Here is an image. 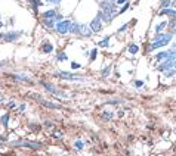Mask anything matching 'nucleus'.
<instances>
[{"instance_id": "nucleus-22", "label": "nucleus", "mask_w": 176, "mask_h": 156, "mask_svg": "<svg viewBox=\"0 0 176 156\" xmlns=\"http://www.w3.org/2000/svg\"><path fill=\"white\" fill-rule=\"evenodd\" d=\"M109 40H111V37H109V35L101 38V40L98 41V47H108V46H109Z\"/></svg>"}, {"instance_id": "nucleus-40", "label": "nucleus", "mask_w": 176, "mask_h": 156, "mask_svg": "<svg viewBox=\"0 0 176 156\" xmlns=\"http://www.w3.org/2000/svg\"><path fill=\"white\" fill-rule=\"evenodd\" d=\"M7 108H9V109H15V108H16V103H15L14 100H12V102H9V103H7Z\"/></svg>"}, {"instance_id": "nucleus-16", "label": "nucleus", "mask_w": 176, "mask_h": 156, "mask_svg": "<svg viewBox=\"0 0 176 156\" xmlns=\"http://www.w3.org/2000/svg\"><path fill=\"white\" fill-rule=\"evenodd\" d=\"M54 50H55V47H54L52 43H49V41H45V43H43V46H41V52H43L45 54H50Z\"/></svg>"}, {"instance_id": "nucleus-10", "label": "nucleus", "mask_w": 176, "mask_h": 156, "mask_svg": "<svg viewBox=\"0 0 176 156\" xmlns=\"http://www.w3.org/2000/svg\"><path fill=\"white\" fill-rule=\"evenodd\" d=\"M89 27H90V30H92V33H93V34H95V33H101L102 30H104V22H102L101 18L96 15L95 18L90 21Z\"/></svg>"}, {"instance_id": "nucleus-36", "label": "nucleus", "mask_w": 176, "mask_h": 156, "mask_svg": "<svg viewBox=\"0 0 176 156\" xmlns=\"http://www.w3.org/2000/svg\"><path fill=\"white\" fill-rule=\"evenodd\" d=\"M127 28H129V24H124V25H122V27H120L118 30H117V31H115V34H122V33H124Z\"/></svg>"}, {"instance_id": "nucleus-37", "label": "nucleus", "mask_w": 176, "mask_h": 156, "mask_svg": "<svg viewBox=\"0 0 176 156\" xmlns=\"http://www.w3.org/2000/svg\"><path fill=\"white\" fill-rule=\"evenodd\" d=\"M28 125H30V130H34V131H39V130H40L39 124H33V122H30Z\"/></svg>"}, {"instance_id": "nucleus-29", "label": "nucleus", "mask_w": 176, "mask_h": 156, "mask_svg": "<svg viewBox=\"0 0 176 156\" xmlns=\"http://www.w3.org/2000/svg\"><path fill=\"white\" fill-rule=\"evenodd\" d=\"M175 74H176L175 68H172V69H169V71H166V72H163L164 78H172V77H175Z\"/></svg>"}, {"instance_id": "nucleus-20", "label": "nucleus", "mask_w": 176, "mask_h": 156, "mask_svg": "<svg viewBox=\"0 0 176 156\" xmlns=\"http://www.w3.org/2000/svg\"><path fill=\"white\" fill-rule=\"evenodd\" d=\"M139 52V46L136 44V43H130L127 46V53L129 54H138Z\"/></svg>"}, {"instance_id": "nucleus-26", "label": "nucleus", "mask_w": 176, "mask_h": 156, "mask_svg": "<svg viewBox=\"0 0 176 156\" xmlns=\"http://www.w3.org/2000/svg\"><path fill=\"white\" fill-rule=\"evenodd\" d=\"M9 118H11L9 114H5V115L0 118V122H2V125H3V127H9Z\"/></svg>"}, {"instance_id": "nucleus-23", "label": "nucleus", "mask_w": 176, "mask_h": 156, "mask_svg": "<svg viewBox=\"0 0 176 156\" xmlns=\"http://www.w3.org/2000/svg\"><path fill=\"white\" fill-rule=\"evenodd\" d=\"M107 105H113V106H117V105H123V103H124V100H122V99H118V97H117V99H108V100H107Z\"/></svg>"}, {"instance_id": "nucleus-13", "label": "nucleus", "mask_w": 176, "mask_h": 156, "mask_svg": "<svg viewBox=\"0 0 176 156\" xmlns=\"http://www.w3.org/2000/svg\"><path fill=\"white\" fill-rule=\"evenodd\" d=\"M154 59H156V62L167 61L169 59V50H160L158 53L154 54Z\"/></svg>"}, {"instance_id": "nucleus-28", "label": "nucleus", "mask_w": 176, "mask_h": 156, "mask_svg": "<svg viewBox=\"0 0 176 156\" xmlns=\"http://www.w3.org/2000/svg\"><path fill=\"white\" fill-rule=\"evenodd\" d=\"M73 146H74L75 150H83L84 149V143L81 142V140H75V142L73 143Z\"/></svg>"}, {"instance_id": "nucleus-32", "label": "nucleus", "mask_w": 176, "mask_h": 156, "mask_svg": "<svg viewBox=\"0 0 176 156\" xmlns=\"http://www.w3.org/2000/svg\"><path fill=\"white\" fill-rule=\"evenodd\" d=\"M170 3H172V0H161V3H160V9L170 7Z\"/></svg>"}, {"instance_id": "nucleus-41", "label": "nucleus", "mask_w": 176, "mask_h": 156, "mask_svg": "<svg viewBox=\"0 0 176 156\" xmlns=\"http://www.w3.org/2000/svg\"><path fill=\"white\" fill-rule=\"evenodd\" d=\"M21 110V112H24V110H25V109H27V105H25V103H21L19 105V108H18Z\"/></svg>"}, {"instance_id": "nucleus-43", "label": "nucleus", "mask_w": 176, "mask_h": 156, "mask_svg": "<svg viewBox=\"0 0 176 156\" xmlns=\"http://www.w3.org/2000/svg\"><path fill=\"white\" fill-rule=\"evenodd\" d=\"M117 114H118V118H122V116L124 115V112H123V110H118V112H117Z\"/></svg>"}, {"instance_id": "nucleus-42", "label": "nucleus", "mask_w": 176, "mask_h": 156, "mask_svg": "<svg viewBox=\"0 0 176 156\" xmlns=\"http://www.w3.org/2000/svg\"><path fill=\"white\" fill-rule=\"evenodd\" d=\"M129 0H115V3H117V6L118 5H124V3H127Z\"/></svg>"}, {"instance_id": "nucleus-4", "label": "nucleus", "mask_w": 176, "mask_h": 156, "mask_svg": "<svg viewBox=\"0 0 176 156\" xmlns=\"http://www.w3.org/2000/svg\"><path fill=\"white\" fill-rule=\"evenodd\" d=\"M40 84L43 86V88L48 91V93H50V94L56 96V97H62V99H68L70 97V94H67L65 91H62V90H59V88L55 86L54 82H49V81H45V80H41Z\"/></svg>"}, {"instance_id": "nucleus-14", "label": "nucleus", "mask_w": 176, "mask_h": 156, "mask_svg": "<svg viewBox=\"0 0 176 156\" xmlns=\"http://www.w3.org/2000/svg\"><path fill=\"white\" fill-rule=\"evenodd\" d=\"M58 15V10L56 9H48V10H45L43 14H41V19H52Z\"/></svg>"}, {"instance_id": "nucleus-12", "label": "nucleus", "mask_w": 176, "mask_h": 156, "mask_svg": "<svg viewBox=\"0 0 176 156\" xmlns=\"http://www.w3.org/2000/svg\"><path fill=\"white\" fill-rule=\"evenodd\" d=\"M158 16H170V18H176V9H173V7L160 9V10H158Z\"/></svg>"}, {"instance_id": "nucleus-18", "label": "nucleus", "mask_w": 176, "mask_h": 156, "mask_svg": "<svg viewBox=\"0 0 176 156\" xmlns=\"http://www.w3.org/2000/svg\"><path fill=\"white\" fill-rule=\"evenodd\" d=\"M43 3H45L43 0H30V7L33 9L34 12H37V10H39V7L43 6Z\"/></svg>"}, {"instance_id": "nucleus-38", "label": "nucleus", "mask_w": 176, "mask_h": 156, "mask_svg": "<svg viewBox=\"0 0 176 156\" xmlns=\"http://www.w3.org/2000/svg\"><path fill=\"white\" fill-rule=\"evenodd\" d=\"M45 127H46V128H54V127H55V122H52V121H45Z\"/></svg>"}, {"instance_id": "nucleus-47", "label": "nucleus", "mask_w": 176, "mask_h": 156, "mask_svg": "<svg viewBox=\"0 0 176 156\" xmlns=\"http://www.w3.org/2000/svg\"><path fill=\"white\" fill-rule=\"evenodd\" d=\"M173 68L176 69V61H173Z\"/></svg>"}, {"instance_id": "nucleus-45", "label": "nucleus", "mask_w": 176, "mask_h": 156, "mask_svg": "<svg viewBox=\"0 0 176 156\" xmlns=\"http://www.w3.org/2000/svg\"><path fill=\"white\" fill-rule=\"evenodd\" d=\"M5 65H6V62H0V68H3Z\"/></svg>"}, {"instance_id": "nucleus-44", "label": "nucleus", "mask_w": 176, "mask_h": 156, "mask_svg": "<svg viewBox=\"0 0 176 156\" xmlns=\"http://www.w3.org/2000/svg\"><path fill=\"white\" fill-rule=\"evenodd\" d=\"M0 140H2V142H6V137H5V136H0Z\"/></svg>"}, {"instance_id": "nucleus-17", "label": "nucleus", "mask_w": 176, "mask_h": 156, "mask_svg": "<svg viewBox=\"0 0 176 156\" xmlns=\"http://www.w3.org/2000/svg\"><path fill=\"white\" fill-rule=\"evenodd\" d=\"M11 77L14 78L15 81H19V82H31V80L28 78L27 75H24V74H11Z\"/></svg>"}, {"instance_id": "nucleus-49", "label": "nucleus", "mask_w": 176, "mask_h": 156, "mask_svg": "<svg viewBox=\"0 0 176 156\" xmlns=\"http://www.w3.org/2000/svg\"><path fill=\"white\" fill-rule=\"evenodd\" d=\"M2 100H3V97H2V96H0V103H2Z\"/></svg>"}, {"instance_id": "nucleus-1", "label": "nucleus", "mask_w": 176, "mask_h": 156, "mask_svg": "<svg viewBox=\"0 0 176 156\" xmlns=\"http://www.w3.org/2000/svg\"><path fill=\"white\" fill-rule=\"evenodd\" d=\"M117 14H118V10H117V3H115V0H101L98 16L101 18L102 22L109 24V22L115 18Z\"/></svg>"}, {"instance_id": "nucleus-2", "label": "nucleus", "mask_w": 176, "mask_h": 156, "mask_svg": "<svg viewBox=\"0 0 176 156\" xmlns=\"http://www.w3.org/2000/svg\"><path fill=\"white\" fill-rule=\"evenodd\" d=\"M173 33L172 31H167V33H160V34H156L151 41L148 43V49H147V53H149L151 50H156V49H161L164 46H167L169 43H172L173 40Z\"/></svg>"}, {"instance_id": "nucleus-46", "label": "nucleus", "mask_w": 176, "mask_h": 156, "mask_svg": "<svg viewBox=\"0 0 176 156\" xmlns=\"http://www.w3.org/2000/svg\"><path fill=\"white\" fill-rule=\"evenodd\" d=\"M172 47L176 49V41H173V43H172Z\"/></svg>"}, {"instance_id": "nucleus-21", "label": "nucleus", "mask_w": 176, "mask_h": 156, "mask_svg": "<svg viewBox=\"0 0 176 156\" xmlns=\"http://www.w3.org/2000/svg\"><path fill=\"white\" fill-rule=\"evenodd\" d=\"M101 116H102L104 121L108 122V121H111V119L114 118V112H113V110H104V112L101 114Z\"/></svg>"}, {"instance_id": "nucleus-33", "label": "nucleus", "mask_w": 176, "mask_h": 156, "mask_svg": "<svg viewBox=\"0 0 176 156\" xmlns=\"http://www.w3.org/2000/svg\"><path fill=\"white\" fill-rule=\"evenodd\" d=\"M70 65H71V69H73V71H77V69H80V68H81V65L79 63V62H75V61L70 62Z\"/></svg>"}, {"instance_id": "nucleus-25", "label": "nucleus", "mask_w": 176, "mask_h": 156, "mask_svg": "<svg viewBox=\"0 0 176 156\" xmlns=\"http://www.w3.org/2000/svg\"><path fill=\"white\" fill-rule=\"evenodd\" d=\"M109 74H111V65H107V66L101 71V75H102V78H108Z\"/></svg>"}, {"instance_id": "nucleus-3", "label": "nucleus", "mask_w": 176, "mask_h": 156, "mask_svg": "<svg viewBox=\"0 0 176 156\" xmlns=\"http://www.w3.org/2000/svg\"><path fill=\"white\" fill-rule=\"evenodd\" d=\"M70 34H75V35H80V37H84V38H89L92 37V30L89 25L86 24H80V22H74L73 21V25H71V31Z\"/></svg>"}, {"instance_id": "nucleus-19", "label": "nucleus", "mask_w": 176, "mask_h": 156, "mask_svg": "<svg viewBox=\"0 0 176 156\" xmlns=\"http://www.w3.org/2000/svg\"><path fill=\"white\" fill-rule=\"evenodd\" d=\"M41 24H43V27L46 28H54L55 30V25H56V19L55 18H52V19H41Z\"/></svg>"}, {"instance_id": "nucleus-31", "label": "nucleus", "mask_w": 176, "mask_h": 156, "mask_svg": "<svg viewBox=\"0 0 176 156\" xmlns=\"http://www.w3.org/2000/svg\"><path fill=\"white\" fill-rule=\"evenodd\" d=\"M129 9H130V3H124V5H123L122 7H120V10H118V15H122V14H124V12H126V10H129Z\"/></svg>"}, {"instance_id": "nucleus-9", "label": "nucleus", "mask_w": 176, "mask_h": 156, "mask_svg": "<svg viewBox=\"0 0 176 156\" xmlns=\"http://www.w3.org/2000/svg\"><path fill=\"white\" fill-rule=\"evenodd\" d=\"M22 35V31H7L6 34H3V43H15L19 40V37Z\"/></svg>"}, {"instance_id": "nucleus-27", "label": "nucleus", "mask_w": 176, "mask_h": 156, "mask_svg": "<svg viewBox=\"0 0 176 156\" xmlns=\"http://www.w3.org/2000/svg\"><path fill=\"white\" fill-rule=\"evenodd\" d=\"M96 58H98V49H92L89 52V61L93 62V61H96Z\"/></svg>"}, {"instance_id": "nucleus-35", "label": "nucleus", "mask_w": 176, "mask_h": 156, "mask_svg": "<svg viewBox=\"0 0 176 156\" xmlns=\"http://www.w3.org/2000/svg\"><path fill=\"white\" fill-rule=\"evenodd\" d=\"M133 87L135 88H142L144 87V81L142 80H135V81H133Z\"/></svg>"}, {"instance_id": "nucleus-5", "label": "nucleus", "mask_w": 176, "mask_h": 156, "mask_svg": "<svg viewBox=\"0 0 176 156\" xmlns=\"http://www.w3.org/2000/svg\"><path fill=\"white\" fill-rule=\"evenodd\" d=\"M11 146H14V147H25V149H31V150H39V149L43 147L41 143L30 142V140H16V142H11Z\"/></svg>"}, {"instance_id": "nucleus-15", "label": "nucleus", "mask_w": 176, "mask_h": 156, "mask_svg": "<svg viewBox=\"0 0 176 156\" xmlns=\"http://www.w3.org/2000/svg\"><path fill=\"white\" fill-rule=\"evenodd\" d=\"M169 27V21H161V22H158L154 28V31H156V34H160V33H164V30Z\"/></svg>"}, {"instance_id": "nucleus-24", "label": "nucleus", "mask_w": 176, "mask_h": 156, "mask_svg": "<svg viewBox=\"0 0 176 156\" xmlns=\"http://www.w3.org/2000/svg\"><path fill=\"white\" fill-rule=\"evenodd\" d=\"M55 59H56V62H65V61H68V56L65 52H59V53L56 54Z\"/></svg>"}, {"instance_id": "nucleus-30", "label": "nucleus", "mask_w": 176, "mask_h": 156, "mask_svg": "<svg viewBox=\"0 0 176 156\" xmlns=\"http://www.w3.org/2000/svg\"><path fill=\"white\" fill-rule=\"evenodd\" d=\"M52 137H54L55 140H62L64 138V134H62V131H54V134H52Z\"/></svg>"}, {"instance_id": "nucleus-48", "label": "nucleus", "mask_w": 176, "mask_h": 156, "mask_svg": "<svg viewBox=\"0 0 176 156\" xmlns=\"http://www.w3.org/2000/svg\"><path fill=\"white\" fill-rule=\"evenodd\" d=\"M3 27V22H2V21H0V28Z\"/></svg>"}, {"instance_id": "nucleus-34", "label": "nucleus", "mask_w": 176, "mask_h": 156, "mask_svg": "<svg viewBox=\"0 0 176 156\" xmlns=\"http://www.w3.org/2000/svg\"><path fill=\"white\" fill-rule=\"evenodd\" d=\"M45 3H49V5H52V6H59V3H61L62 0H43Z\"/></svg>"}, {"instance_id": "nucleus-7", "label": "nucleus", "mask_w": 176, "mask_h": 156, "mask_svg": "<svg viewBox=\"0 0 176 156\" xmlns=\"http://www.w3.org/2000/svg\"><path fill=\"white\" fill-rule=\"evenodd\" d=\"M55 75L61 80H65V81H86V77L83 75H77V74H73V72H67V71H56Z\"/></svg>"}, {"instance_id": "nucleus-11", "label": "nucleus", "mask_w": 176, "mask_h": 156, "mask_svg": "<svg viewBox=\"0 0 176 156\" xmlns=\"http://www.w3.org/2000/svg\"><path fill=\"white\" fill-rule=\"evenodd\" d=\"M173 68V61H170V59H167V61H163L160 62L158 65L156 66V69L158 71V72H166V71H169V69Z\"/></svg>"}, {"instance_id": "nucleus-39", "label": "nucleus", "mask_w": 176, "mask_h": 156, "mask_svg": "<svg viewBox=\"0 0 176 156\" xmlns=\"http://www.w3.org/2000/svg\"><path fill=\"white\" fill-rule=\"evenodd\" d=\"M176 25V18H170L169 21V27H172V30H173V27Z\"/></svg>"}, {"instance_id": "nucleus-6", "label": "nucleus", "mask_w": 176, "mask_h": 156, "mask_svg": "<svg viewBox=\"0 0 176 156\" xmlns=\"http://www.w3.org/2000/svg\"><path fill=\"white\" fill-rule=\"evenodd\" d=\"M71 25H73V21L71 19L59 21V22H56V25H55V33L59 34V35L70 34V31H71Z\"/></svg>"}, {"instance_id": "nucleus-8", "label": "nucleus", "mask_w": 176, "mask_h": 156, "mask_svg": "<svg viewBox=\"0 0 176 156\" xmlns=\"http://www.w3.org/2000/svg\"><path fill=\"white\" fill-rule=\"evenodd\" d=\"M30 96H31L33 99H36V100H39V102H40V105H43L45 108H49V109H58V110H59V109H62V106L59 105V103H54V102H50V100H46L45 97H41V96H40V94H37V93H31Z\"/></svg>"}]
</instances>
